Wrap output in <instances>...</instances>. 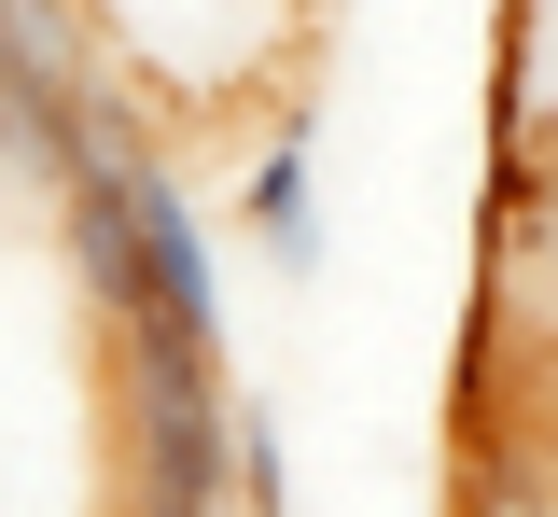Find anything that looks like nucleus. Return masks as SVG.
<instances>
[{"mask_svg":"<svg viewBox=\"0 0 558 517\" xmlns=\"http://www.w3.org/2000/svg\"><path fill=\"white\" fill-rule=\"evenodd\" d=\"M112 517H238V377H223V350L112 336Z\"/></svg>","mask_w":558,"mask_h":517,"instance_id":"1","label":"nucleus"},{"mask_svg":"<svg viewBox=\"0 0 558 517\" xmlns=\"http://www.w3.org/2000/svg\"><path fill=\"white\" fill-rule=\"evenodd\" d=\"M112 71L126 57L98 43L84 0H0V196L14 211H57V168H70Z\"/></svg>","mask_w":558,"mask_h":517,"instance_id":"2","label":"nucleus"},{"mask_svg":"<svg viewBox=\"0 0 558 517\" xmlns=\"http://www.w3.org/2000/svg\"><path fill=\"white\" fill-rule=\"evenodd\" d=\"M98 43L154 84V112H223V98H266L279 43L307 28V0H84Z\"/></svg>","mask_w":558,"mask_h":517,"instance_id":"3","label":"nucleus"},{"mask_svg":"<svg viewBox=\"0 0 558 517\" xmlns=\"http://www.w3.org/2000/svg\"><path fill=\"white\" fill-rule=\"evenodd\" d=\"M126 336H168V350H223V238H209V196L182 182V154L140 182V322ZM112 350V336H98Z\"/></svg>","mask_w":558,"mask_h":517,"instance_id":"4","label":"nucleus"},{"mask_svg":"<svg viewBox=\"0 0 558 517\" xmlns=\"http://www.w3.org/2000/svg\"><path fill=\"white\" fill-rule=\"evenodd\" d=\"M238 238H252V266H266L279 294H307L322 266H336V224H322V112H293L279 98V127L238 154Z\"/></svg>","mask_w":558,"mask_h":517,"instance_id":"5","label":"nucleus"},{"mask_svg":"<svg viewBox=\"0 0 558 517\" xmlns=\"http://www.w3.org/2000/svg\"><path fill=\"white\" fill-rule=\"evenodd\" d=\"M461 517H558V447L545 434H488L475 420V447H461Z\"/></svg>","mask_w":558,"mask_h":517,"instance_id":"6","label":"nucleus"},{"mask_svg":"<svg viewBox=\"0 0 558 517\" xmlns=\"http://www.w3.org/2000/svg\"><path fill=\"white\" fill-rule=\"evenodd\" d=\"M238 517H293V434L266 392H238Z\"/></svg>","mask_w":558,"mask_h":517,"instance_id":"7","label":"nucleus"}]
</instances>
